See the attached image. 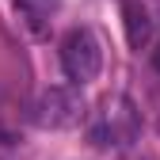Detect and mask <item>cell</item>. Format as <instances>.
Instances as JSON below:
<instances>
[{
	"instance_id": "cell-1",
	"label": "cell",
	"mask_w": 160,
	"mask_h": 160,
	"mask_svg": "<svg viewBox=\"0 0 160 160\" xmlns=\"http://www.w3.org/2000/svg\"><path fill=\"white\" fill-rule=\"evenodd\" d=\"M61 69L72 84H92L103 69V46L99 38L88 31V27H72L65 38H61Z\"/></svg>"
},
{
	"instance_id": "cell-2",
	"label": "cell",
	"mask_w": 160,
	"mask_h": 160,
	"mask_svg": "<svg viewBox=\"0 0 160 160\" xmlns=\"http://www.w3.org/2000/svg\"><path fill=\"white\" fill-rule=\"evenodd\" d=\"M34 122L42 130H76L84 122V99L76 88H46L34 103Z\"/></svg>"
},
{
	"instance_id": "cell-3",
	"label": "cell",
	"mask_w": 160,
	"mask_h": 160,
	"mask_svg": "<svg viewBox=\"0 0 160 160\" xmlns=\"http://www.w3.org/2000/svg\"><path fill=\"white\" fill-rule=\"evenodd\" d=\"M137 137V111L126 95L107 99V111L99 118V126L92 130V141L95 145H130Z\"/></svg>"
},
{
	"instance_id": "cell-4",
	"label": "cell",
	"mask_w": 160,
	"mask_h": 160,
	"mask_svg": "<svg viewBox=\"0 0 160 160\" xmlns=\"http://www.w3.org/2000/svg\"><path fill=\"white\" fill-rule=\"evenodd\" d=\"M122 23H126V42L133 50H145L152 38V15L137 4V0H126L122 4Z\"/></svg>"
},
{
	"instance_id": "cell-5",
	"label": "cell",
	"mask_w": 160,
	"mask_h": 160,
	"mask_svg": "<svg viewBox=\"0 0 160 160\" xmlns=\"http://www.w3.org/2000/svg\"><path fill=\"white\" fill-rule=\"evenodd\" d=\"M152 69L160 72V42H156V50H152Z\"/></svg>"
}]
</instances>
